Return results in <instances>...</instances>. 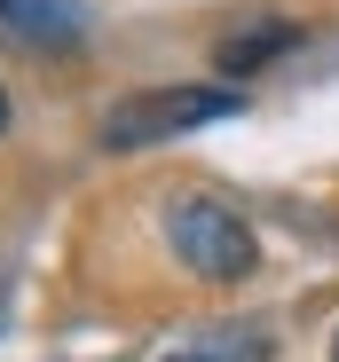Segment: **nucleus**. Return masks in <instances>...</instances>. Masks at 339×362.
I'll return each instance as SVG.
<instances>
[{
	"mask_svg": "<svg viewBox=\"0 0 339 362\" xmlns=\"http://www.w3.org/2000/svg\"><path fill=\"white\" fill-rule=\"evenodd\" d=\"M237 110H245L237 79L229 87H142V95H127V103L103 110V150H150V142L221 127V118H237Z\"/></svg>",
	"mask_w": 339,
	"mask_h": 362,
	"instance_id": "nucleus-1",
	"label": "nucleus"
},
{
	"mask_svg": "<svg viewBox=\"0 0 339 362\" xmlns=\"http://www.w3.org/2000/svg\"><path fill=\"white\" fill-rule=\"evenodd\" d=\"M166 245H174V260H182L197 284H245V276L260 268V236L221 205V197L166 205Z\"/></svg>",
	"mask_w": 339,
	"mask_h": 362,
	"instance_id": "nucleus-2",
	"label": "nucleus"
},
{
	"mask_svg": "<svg viewBox=\"0 0 339 362\" xmlns=\"http://www.w3.org/2000/svg\"><path fill=\"white\" fill-rule=\"evenodd\" d=\"M300 47V24H285V16H268V24H245V32H229L213 47V64H221V79H253V71H268L276 55H292Z\"/></svg>",
	"mask_w": 339,
	"mask_h": 362,
	"instance_id": "nucleus-3",
	"label": "nucleus"
},
{
	"mask_svg": "<svg viewBox=\"0 0 339 362\" xmlns=\"http://www.w3.org/2000/svg\"><path fill=\"white\" fill-rule=\"evenodd\" d=\"M268 354H276V339H268L260 323H213V331L174 339L158 362H268Z\"/></svg>",
	"mask_w": 339,
	"mask_h": 362,
	"instance_id": "nucleus-4",
	"label": "nucleus"
},
{
	"mask_svg": "<svg viewBox=\"0 0 339 362\" xmlns=\"http://www.w3.org/2000/svg\"><path fill=\"white\" fill-rule=\"evenodd\" d=\"M0 16H8L24 40H55V47L79 40V16L64 8V0H0Z\"/></svg>",
	"mask_w": 339,
	"mask_h": 362,
	"instance_id": "nucleus-5",
	"label": "nucleus"
},
{
	"mask_svg": "<svg viewBox=\"0 0 339 362\" xmlns=\"http://www.w3.org/2000/svg\"><path fill=\"white\" fill-rule=\"evenodd\" d=\"M16 127V110H8V87H0V134H8Z\"/></svg>",
	"mask_w": 339,
	"mask_h": 362,
	"instance_id": "nucleus-6",
	"label": "nucleus"
},
{
	"mask_svg": "<svg viewBox=\"0 0 339 362\" xmlns=\"http://www.w3.org/2000/svg\"><path fill=\"white\" fill-rule=\"evenodd\" d=\"M331 362H339V339H331Z\"/></svg>",
	"mask_w": 339,
	"mask_h": 362,
	"instance_id": "nucleus-7",
	"label": "nucleus"
}]
</instances>
